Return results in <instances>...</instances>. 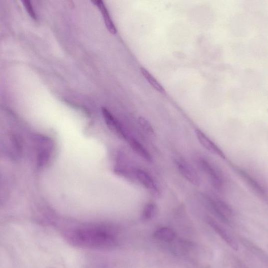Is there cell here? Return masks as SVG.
Returning <instances> with one entry per match:
<instances>
[{
    "label": "cell",
    "mask_w": 268,
    "mask_h": 268,
    "mask_svg": "<svg viewBox=\"0 0 268 268\" xmlns=\"http://www.w3.org/2000/svg\"><path fill=\"white\" fill-rule=\"evenodd\" d=\"M72 235V240L77 244L94 248L110 246L114 242L113 233L102 228L85 229Z\"/></svg>",
    "instance_id": "obj_1"
},
{
    "label": "cell",
    "mask_w": 268,
    "mask_h": 268,
    "mask_svg": "<svg viewBox=\"0 0 268 268\" xmlns=\"http://www.w3.org/2000/svg\"><path fill=\"white\" fill-rule=\"evenodd\" d=\"M176 163L180 173L190 184L197 187L200 185V177L194 167L182 159H176Z\"/></svg>",
    "instance_id": "obj_2"
},
{
    "label": "cell",
    "mask_w": 268,
    "mask_h": 268,
    "mask_svg": "<svg viewBox=\"0 0 268 268\" xmlns=\"http://www.w3.org/2000/svg\"><path fill=\"white\" fill-rule=\"evenodd\" d=\"M195 134L200 144L209 152L223 159H227L226 155L222 150L199 128L195 130Z\"/></svg>",
    "instance_id": "obj_3"
},
{
    "label": "cell",
    "mask_w": 268,
    "mask_h": 268,
    "mask_svg": "<svg viewBox=\"0 0 268 268\" xmlns=\"http://www.w3.org/2000/svg\"><path fill=\"white\" fill-rule=\"evenodd\" d=\"M198 162L200 167L210 178L213 186L218 190H221L223 187V181L217 170L205 159L200 158Z\"/></svg>",
    "instance_id": "obj_4"
},
{
    "label": "cell",
    "mask_w": 268,
    "mask_h": 268,
    "mask_svg": "<svg viewBox=\"0 0 268 268\" xmlns=\"http://www.w3.org/2000/svg\"><path fill=\"white\" fill-rule=\"evenodd\" d=\"M134 175L140 183L156 196L160 194V190L152 177L141 169L134 171Z\"/></svg>",
    "instance_id": "obj_5"
},
{
    "label": "cell",
    "mask_w": 268,
    "mask_h": 268,
    "mask_svg": "<svg viewBox=\"0 0 268 268\" xmlns=\"http://www.w3.org/2000/svg\"><path fill=\"white\" fill-rule=\"evenodd\" d=\"M102 113L107 126L113 132L120 137L127 139V136L123 127L108 109L103 107Z\"/></svg>",
    "instance_id": "obj_6"
},
{
    "label": "cell",
    "mask_w": 268,
    "mask_h": 268,
    "mask_svg": "<svg viewBox=\"0 0 268 268\" xmlns=\"http://www.w3.org/2000/svg\"><path fill=\"white\" fill-rule=\"evenodd\" d=\"M209 205L219 216L225 221H229L233 217V211L228 204L220 200L208 198Z\"/></svg>",
    "instance_id": "obj_7"
},
{
    "label": "cell",
    "mask_w": 268,
    "mask_h": 268,
    "mask_svg": "<svg viewBox=\"0 0 268 268\" xmlns=\"http://www.w3.org/2000/svg\"><path fill=\"white\" fill-rule=\"evenodd\" d=\"M207 221L211 227L220 235V237L223 239V240L226 242L232 249L236 251L238 250V245L237 243L236 242L232 236L226 230L223 228L220 224L210 218L207 219Z\"/></svg>",
    "instance_id": "obj_8"
},
{
    "label": "cell",
    "mask_w": 268,
    "mask_h": 268,
    "mask_svg": "<svg viewBox=\"0 0 268 268\" xmlns=\"http://www.w3.org/2000/svg\"><path fill=\"white\" fill-rule=\"evenodd\" d=\"M91 2L100 10L103 16L105 25L110 33L113 35L116 34L117 32V28L110 16L108 9H107L104 2L101 0H94Z\"/></svg>",
    "instance_id": "obj_9"
},
{
    "label": "cell",
    "mask_w": 268,
    "mask_h": 268,
    "mask_svg": "<svg viewBox=\"0 0 268 268\" xmlns=\"http://www.w3.org/2000/svg\"><path fill=\"white\" fill-rule=\"evenodd\" d=\"M236 171L244 179L247 184L252 188L255 194L260 198H265L266 194L262 187L248 173L240 168L236 169Z\"/></svg>",
    "instance_id": "obj_10"
},
{
    "label": "cell",
    "mask_w": 268,
    "mask_h": 268,
    "mask_svg": "<svg viewBox=\"0 0 268 268\" xmlns=\"http://www.w3.org/2000/svg\"><path fill=\"white\" fill-rule=\"evenodd\" d=\"M176 237L175 232L167 228H160L156 230L154 233V237L157 240L166 242L174 241Z\"/></svg>",
    "instance_id": "obj_11"
},
{
    "label": "cell",
    "mask_w": 268,
    "mask_h": 268,
    "mask_svg": "<svg viewBox=\"0 0 268 268\" xmlns=\"http://www.w3.org/2000/svg\"><path fill=\"white\" fill-rule=\"evenodd\" d=\"M130 145L134 151L139 156L143 158L148 162H152V157L147 150L135 139L131 138L129 140Z\"/></svg>",
    "instance_id": "obj_12"
},
{
    "label": "cell",
    "mask_w": 268,
    "mask_h": 268,
    "mask_svg": "<svg viewBox=\"0 0 268 268\" xmlns=\"http://www.w3.org/2000/svg\"><path fill=\"white\" fill-rule=\"evenodd\" d=\"M140 70L143 77L154 89L161 93L165 94L166 93V91L162 85L146 69L142 67L140 68Z\"/></svg>",
    "instance_id": "obj_13"
},
{
    "label": "cell",
    "mask_w": 268,
    "mask_h": 268,
    "mask_svg": "<svg viewBox=\"0 0 268 268\" xmlns=\"http://www.w3.org/2000/svg\"><path fill=\"white\" fill-rule=\"evenodd\" d=\"M157 211L156 205L154 203H148L144 208L142 218L143 220L148 221L153 219L156 215Z\"/></svg>",
    "instance_id": "obj_14"
},
{
    "label": "cell",
    "mask_w": 268,
    "mask_h": 268,
    "mask_svg": "<svg viewBox=\"0 0 268 268\" xmlns=\"http://www.w3.org/2000/svg\"><path fill=\"white\" fill-rule=\"evenodd\" d=\"M138 122L144 132L150 137H155V132L151 124L143 117L139 118Z\"/></svg>",
    "instance_id": "obj_15"
},
{
    "label": "cell",
    "mask_w": 268,
    "mask_h": 268,
    "mask_svg": "<svg viewBox=\"0 0 268 268\" xmlns=\"http://www.w3.org/2000/svg\"><path fill=\"white\" fill-rule=\"evenodd\" d=\"M24 5L26 7L27 12L30 16L34 19H36L35 14L33 11V9L32 8L30 3L28 1H24Z\"/></svg>",
    "instance_id": "obj_16"
}]
</instances>
